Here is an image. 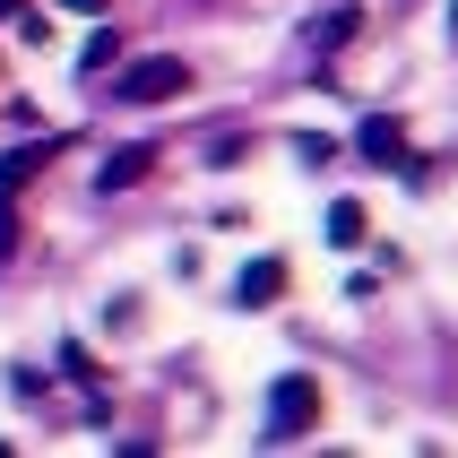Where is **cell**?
I'll return each mask as SVG.
<instances>
[{"label":"cell","instance_id":"6da1fadb","mask_svg":"<svg viewBox=\"0 0 458 458\" xmlns=\"http://www.w3.org/2000/svg\"><path fill=\"white\" fill-rule=\"evenodd\" d=\"M311 424H320V381H311V372H285V381L268 389V433H259V441L285 450V441H303Z\"/></svg>","mask_w":458,"mask_h":458},{"label":"cell","instance_id":"7a4b0ae2","mask_svg":"<svg viewBox=\"0 0 458 458\" xmlns=\"http://www.w3.org/2000/svg\"><path fill=\"white\" fill-rule=\"evenodd\" d=\"M182 87H191V70H182L174 52H156V61H130V70H122V96H130V104H174Z\"/></svg>","mask_w":458,"mask_h":458},{"label":"cell","instance_id":"3957f363","mask_svg":"<svg viewBox=\"0 0 458 458\" xmlns=\"http://www.w3.org/2000/svg\"><path fill=\"white\" fill-rule=\"evenodd\" d=\"M355 148H363V165H381V174H389V165H407V130L389 122V113H372V122L355 130Z\"/></svg>","mask_w":458,"mask_h":458},{"label":"cell","instance_id":"277c9868","mask_svg":"<svg viewBox=\"0 0 458 458\" xmlns=\"http://www.w3.org/2000/svg\"><path fill=\"white\" fill-rule=\"evenodd\" d=\"M277 294H285V259H251V268L233 277V303L242 311H268Z\"/></svg>","mask_w":458,"mask_h":458},{"label":"cell","instance_id":"5b68a950","mask_svg":"<svg viewBox=\"0 0 458 458\" xmlns=\"http://www.w3.org/2000/svg\"><path fill=\"white\" fill-rule=\"evenodd\" d=\"M148 165H156V148H113V156H104V191H130V182H148Z\"/></svg>","mask_w":458,"mask_h":458},{"label":"cell","instance_id":"8992f818","mask_svg":"<svg viewBox=\"0 0 458 458\" xmlns=\"http://www.w3.org/2000/svg\"><path fill=\"white\" fill-rule=\"evenodd\" d=\"M363 233H372V216H363L355 199H337V208H329V242H337V251H355Z\"/></svg>","mask_w":458,"mask_h":458},{"label":"cell","instance_id":"52a82bcc","mask_svg":"<svg viewBox=\"0 0 458 458\" xmlns=\"http://www.w3.org/2000/svg\"><path fill=\"white\" fill-rule=\"evenodd\" d=\"M346 35H355V9H329V18H311V44H320V52H337Z\"/></svg>","mask_w":458,"mask_h":458},{"label":"cell","instance_id":"ba28073f","mask_svg":"<svg viewBox=\"0 0 458 458\" xmlns=\"http://www.w3.org/2000/svg\"><path fill=\"white\" fill-rule=\"evenodd\" d=\"M113 52H122V35H113V26H96V35H87V52H78V70H104Z\"/></svg>","mask_w":458,"mask_h":458},{"label":"cell","instance_id":"9c48e42d","mask_svg":"<svg viewBox=\"0 0 458 458\" xmlns=\"http://www.w3.org/2000/svg\"><path fill=\"white\" fill-rule=\"evenodd\" d=\"M0 18H26V0H0Z\"/></svg>","mask_w":458,"mask_h":458},{"label":"cell","instance_id":"30bf717a","mask_svg":"<svg viewBox=\"0 0 458 458\" xmlns=\"http://www.w3.org/2000/svg\"><path fill=\"white\" fill-rule=\"evenodd\" d=\"M61 9H113V0H61Z\"/></svg>","mask_w":458,"mask_h":458},{"label":"cell","instance_id":"8fae6325","mask_svg":"<svg viewBox=\"0 0 458 458\" xmlns=\"http://www.w3.org/2000/svg\"><path fill=\"white\" fill-rule=\"evenodd\" d=\"M450 18H458V9H450Z\"/></svg>","mask_w":458,"mask_h":458}]
</instances>
